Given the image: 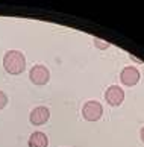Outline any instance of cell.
Masks as SVG:
<instances>
[{
	"label": "cell",
	"mask_w": 144,
	"mask_h": 147,
	"mask_svg": "<svg viewBox=\"0 0 144 147\" xmlns=\"http://www.w3.org/2000/svg\"><path fill=\"white\" fill-rule=\"evenodd\" d=\"M3 67L9 74H21L26 68V58L18 50H9L3 56Z\"/></svg>",
	"instance_id": "1"
},
{
	"label": "cell",
	"mask_w": 144,
	"mask_h": 147,
	"mask_svg": "<svg viewBox=\"0 0 144 147\" xmlns=\"http://www.w3.org/2000/svg\"><path fill=\"white\" fill-rule=\"evenodd\" d=\"M103 114V106L96 100H90L87 102L84 108H82V115L88 121H97Z\"/></svg>",
	"instance_id": "2"
},
{
	"label": "cell",
	"mask_w": 144,
	"mask_h": 147,
	"mask_svg": "<svg viewBox=\"0 0 144 147\" xmlns=\"http://www.w3.org/2000/svg\"><path fill=\"white\" fill-rule=\"evenodd\" d=\"M29 78L32 80V84L35 85H46L50 79V71L46 65H35L30 68L29 71Z\"/></svg>",
	"instance_id": "3"
},
{
	"label": "cell",
	"mask_w": 144,
	"mask_h": 147,
	"mask_svg": "<svg viewBox=\"0 0 144 147\" xmlns=\"http://www.w3.org/2000/svg\"><path fill=\"white\" fill-rule=\"evenodd\" d=\"M105 100H106L108 105H111V106L121 105L123 100H124V91H123V88L118 86V85L109 86V88L106 90V92H105Z\"/></svg>",
	"instance_id": "4"
},
{
	"label": "cell",
	"mask_w": 144,
	"mask_h": 147,
	"mask_svg": "<svg viewBox=\"0 0 144 147\" xmlns=\"http://www.w3.org/2000/svg\"><path fill=\"white\" fill-rule=\"evenodd\" d=\"M120 80L121 84L126 85V86H134L135 84H138L140 80V71L135 68V67H124L121 70V74H120Z\"/></svg>",
	"instance_id": "5"
},
{
	"label": "cell",
	"mask_w": 144,
	"mask_h": 147,
	"mask_svg": "<svg viewBox=\"0 0 144 147\" xmlns=\"http://www.w3.org/2000/svg\"><path fill=\"white\" fill-rule=\"evenodd\" d=\"M49 118H50V111H49L46 106H38V108H35V109L30 112V115H29L30 123L35 124V126L44 124Z\"/></svg>",
	"instance_id": "6"
},
{
	"label": "cell",
	"mask_w": 144,
	"mask_h": 147,
	"mask_svg": "<svg viewBox=\"0 0 144 147\" xmlns=\"http://www.w3.org/2000/svg\"><path fill=\"white\" fill-rule=\"evenodd\" d=\"M49 138L44 132H34L29 137V147H47Z\"/></svg>",
	"instance_id": "7"
},
{
	"label": "cell",
	"mask_w": 144,
	"mask_h": 147,
	"mask_svg": "<svg viewBox=\"0 0 144 147\" xmlns=\"http://www.w3.org/2000/svg\"><path fill=\"white\" fill-rule=\"evenodd\" d=\"M94 46H96L97 49H100V50H106V49L109 47V42L100 40V38H94Z\"/></svg>",
	"instance_id": "8"
},
{
	"label": "cell",
	"mask_w": 144,
	"mask_h": 147,
	"mask_svg": "<svg viewBox=\"0 0 144 147\" xmlns=\"http://www.w3.org/2000/svg\"><path fill=\"white\" fill-rule=\"evenodd\" d=\"M6 103H8V96L3 91H0V109H3L6 106Z\"/></svg>",
	"instance_id": "9"
},
{
	"label": "cell",
	"mask_w": 144,
	"mask_h": 147,
	"mask_svg": "<svg viewBox=\"0 0 144 147\" xmlns=\"http://www.w3.org/2000/svg\"><path fill=\"white\" fill-rule=\"evenodd\" d=\"M140 135H141V140H143V141H144V127H143V129H141V134H140Z\"/></svg>",
	"instance_id": "10"
}]
</instances>
